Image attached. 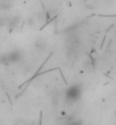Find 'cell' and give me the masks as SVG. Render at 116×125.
<instances>
[{"label":"cell","instance_id":"1","mask_svg":"<svg viewBox=\"0 0 116 125\" xmlns=\"http://www.w3.org/2000/svg\"><path fill=\"white\" fill-rule=\"evenodd\" d=\"M83 94V88L81 84H71L64 91V100L68 104H75L81 99Z\"/></svg>","mask_w":116,"mask_h":125},{"label":"cell","instance_id":"2","mask_svg":"<svg viewBox=\"0 0 116 125\" xmlns=\"http://www.w3.org/2000/svg\"><path fill=\"white\" fill-rule=\"evenodd\" d=\"M22 58H23V52L18 49H15L9 51V52L3 53L2 56L0 57V62L3 65H13V64L21 62Z\"/></svg>","mask_w":116,"mask_h":125},{"label":"cell","instance_id":"3","mask_svg":"<svg viewBox=\"0 0 116 125\" xmlns=\"http://www.w3.org/2000/svg\"><path fill=\"white\" fill-rule=\"evenodd\" d=\"M34 47H35V49L38 51L43 52L47 49V47H48V41L46 39H43V38H39V39H37L34 41Z\"/></svg>","mask_w":116,"mask_h":125},{"label":"cell","instance_id":"4","mask_svg":"<svg viewBox=\"0 0 116 125\" xmlns=\"http://www.w3.org/2000/svg\"><path fill=\"white\" fill-rule=\"evenodd\" d=\"M9 21H10V16H8V15H0V29H3V27H8L9 29Z\"/></svg>","mask_w":116,"mask_h":125},{"label":"cell","instance_id":"5","mask_svg":"<svg viewBox=\"0 0 116 125\" xmlns=\"http://www.w3.org/2000/svg\"><path fill=\"white\" fill-rule=\"evenodd\" d=\"M14 0H0V8L1 9H9L13 5Z\"/></svg>","mask_w":116,"mask_h":125},{"label":"cell","instance_id":"6","mask_svg":"<svg viewBox=\"0 0 116 125\" xmlns=\"http://www.w3.org/2000/svg\"><path fill=\"white\" fill-rule=\"evenodd\" d=\"M68 125H81L80 123H71V124H68Z\"/></svg>","mask_w":116,"mask_h":125}]
</instances>
